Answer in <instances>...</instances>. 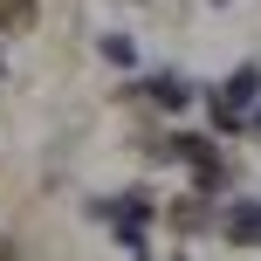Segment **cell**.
Here are the masks:
<instances>
[{"label":"cell","mask_w":261,"mask_h":261,"mask_svg":"<svg viewBox=\"0 0 261 261\" xmlns=\"http://www.w3.org/2000/svg\"><path fill=\"white\" fill-rule=\"evenodd\" d=\"M254 96H261V69L248 62V69H234V76L213 90V124H220V130H241V124H248V103H254Z\"/></svg>","instance_id":"obj_1"},{"label":"cell","mask_w":261,"mask_h":261,"mask_svg":"<svg viewBox=\"0 0 261 261\" xmlns=\"http://www.w3.org/2000/svg\"><path fill=\"white\" fill-rule=\"evenodd\" d=\"M172 158H186L199 186H220V151H213L206 138H172Z\"/></svg>","instance_id":"obj_3"},{"label":"cell","mask_w":261,"mask_h":261,"mask_svg":"<svg viewBox=\"0 0 261 261\" xmlns=\"http://www.w3.org/2000/svg\"><path fill=\"white\" fill-rule=\"evenodd\" d=\"M0 261H21V254H14V241H7V234H0Z\"/></svg>","instance_id":"obj_7"},{"label":"cell","mask_w":261,"mask_h":261,"mask_svg":"<svg viewBox=\"0 0 261 261\" xmlns=\"http://www.w3.org/2000/svg\"><path fill=\"white\" fill-rule=\"evenodd\" d=\"M220 234L234 248H261V199H227L220 206Z\"/></svg>","instance_id":"obj_2"},{"label":"cell","mask_w":261,"mask_h":261,"mask_svg":"<svg viewBox=\"0 0 261 261\" xmlns=\"http://www.w3.org/2000/svg\"><path fill=\"white\" fill-rule=\"evenodd\" d=\"M172 220H179L186 234H193V227H206V206H172Z\"/></svg>","instance_id":"obj_6"},{"label":"cell","mask_w":261,"mask_h":261,"mask_svg":"<svg viewBox=\"0 0 261 261\" xmlns=\"http://www.w3.org/2000/svg\"><path fill=\"white\" fill-rule=\"evenodd\" d=\"M28 7H35V0H0V28H21Z\"/></svg>","instance_id":"obj_5"},{"label":"cell","mask_w":261,"mask_h":261,"mask_svg":"<svg viewBox=\"0 0 261 261\" xmlns=\"http://www.w3.org/2000/svg\"><path fill=\"white\" fill-rule=\"evenodd\" d=\"M144 90H151V96H158V103H165V110H179L186 96H193V90H186L179 76H158V83H144Z\"/></svg>","instance_id":"obj_4"}]
</instances>
